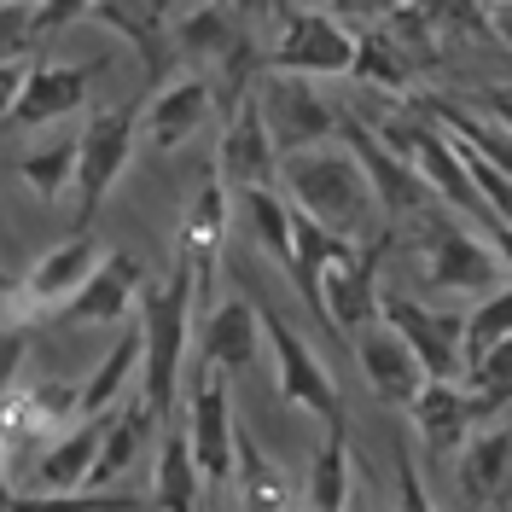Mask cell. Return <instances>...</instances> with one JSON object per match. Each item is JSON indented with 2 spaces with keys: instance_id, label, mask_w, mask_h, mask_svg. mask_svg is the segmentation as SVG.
Instances as JSON below:
<instances>
[{
  "instance_id": "cell-43",
  "label": "cell",
  "mask_w": 512,
  "mask_h": 512,
  "mask_svg": "<svg viewBox=\"0 0 512 512\" xmlns=\"http://www.w3.org/2000/svg\"><path fill=\"white\" fill-rule=\"evenodd\" d=\"M483 239L495 245V256H501V268H507V280H512V227H489Z\"/></svg>"
},
{
  "instance_id": "cell-26",
  "label": "cell",
  "mask_w": 512,
  "mask_h": 512,
  "mask_svg": "<svg viewBox=\"0 0 512 512\" xmlns=\"http://www.w3.org/2000/svg\"><path fill=\"white\" fill-rule=\"evenodd\" d=\"M350 30H355V64H350L355 82L384 88V94H408L414 76H419V64L390 41V30H384V24H350Z\"/></svg>"
},
{
  "instance_id": "cell-17",
  "label": "cell",
  "mask_w": 512,
  "mask_h": 512,
  "mask_svg": "<svg viewBox=\"0 0 512 512\" xmlns=\"http://www.w3.org/2000/svg\"><path fill=\"white\" fill-rule=\"evenodd\" d=\"M140 286H146V268L128 251H105L94 268V280L76 291L53 320L64 326H105V320H123L134 303H140Z\"/></svg>"
},
{
  "instance_id": "cell-14",
  "label": "cell",
  "mask_w": 512,
  "mask_h": 512,
  "mask_svg": "<svg viewBox=\"0 0 512 512\" xmlns=\"http://www.w3.org/2000/svg\"><path fill=\"white\" fill-rule=\"evenodd\" d=\"M379 245H361L355 256L344 262H332L326 268V280H320V309H326V326H338V332H367L373 320H379Z\"/></svg>"
},
{
  "instance_id": "cell-2",
  "label": "cell",
  "mask_w": 512,
  "mask_h": 512,
  "mask_svg": "<svg viewBox=\"0 0 512 512\" xmlns=\"http://www.w3.org/2000/svg\"><path fill=\"white\" fill-rule=\"evenodd\" d=\"M280 187H286L291 210H303L326 233H338L350 245H379V233H384L379 204H373V187H367L361 163L344 152V140L315 146L303 158H286L280 163Z\"/></svg>"
},
{
  "instance_id": "cell-23",
  "label": "cell",
  "mask_w": 512,
  "mask_h": 512,
  "mask_svg": "<svg viewBox=\"0 0 512 512\" xmlns=\"http://www.w3.org/2000/svg\"><path fill=\"white\" fill-rule=\"evenodd\" d=\"M146 425H163V419L146 408V396H140V384H134L123 402L105 414V443H99V460H94V489H111V483L134 466V454L146 443Z\"/></svg>"
},
{
  "instance_id": "cell-36",
  "label": "cell",
  "mask_w": 512,
  "mask_h": 512,
  "mask_svg": "<svg viewBox=\"0 0 512 512\" xmlns=\"http://www.w3.org/2000/svg\"><path fill=\"white\" fill-rule=\"evenodd\" d=\"M35 47V30H30V6L6 0L0 6V70L6 64H24V53Z\"/></svg>"
},
{
  "instance_id": "cell-21",
  "label": "cell",
  "mask_w": 512,
  "mask_h": 512,
  "mask_svg": "<svg viewBox=\"0 0 512 512\" xmlns=\"http://www.w3.org/2000/svg\"><path fill=\"white\" fill-rule=\"evenodd\" d=\"M227 222H233V192L222 187V181H204V187L192 192L187 216H181V251L192 262V280H198V291L216 280V256H222V239H227Z\"/></svg>"
},
{
  "instance_id": "cell-27",
  "label": "cell",
  "mask_w": 512,
  "mask_h": 512,
  "mask_svg": "<svg viewBox=\"0 0 512 512\" xmlns=\"http://www.w3.org/2000/svg\"><path fill=\"white\" fill-rule=\"evenodd\" d=\"M350 431H326V443L315 448V466L303 478L297 512H350Z\"/></svg>"
},
{
  "instance_id": "cell-10",
  "label": "cell",
  "mask_w": 512,
  "mask_h": 512,
  "mask_svg": "<svg viewBox=\"0 0 512 512\" xmlns=\"http://www.w3.org/2000/svg\"><path fill=\"white\" fill-rule=\"evenodd\" d=\"M192 373V390H187V448H192V466H198V478L210 483H227L233 478V431H239V419H233V396H227L222 373H210V367H187Z\"/></svg>"
},
{
  "instance_id": "cell-31",
  "label": "cell",
  "mask_w": 512,
  "mask_h": 512,
  "mask_svg": "<svg viewBox=\"0 0 512 512\" xmlns=\"http://www.w3.org/2000/svg\"><path fill=\"white\" fill-rule=\"evenodd\" d=\"M88 18L134 41L140 53H163L169 41V6H134V0H88Z\"/></svg>"
},
{
  "instance_id": "cell-15",
  "label": "cell",
  "mask_w": 512,
  "mask_h": 512,
  "mask_svg": "<svg viewBox=\"0 0 512 512\" xmlns=\"http://www.w3.org/2000/svg\"><path fill=\"white\" fill-rule=\"evenodd\" d=\"M88 82L94 70L88 64H64V59H35L24 76V94L12 105V123L18 128H53L64 117H76L88 105Z\"/></svg>"
},
{
  "instance_id": "cell-22",
  "label": "cell",
  "mask_w": 512,
  "mask_h": 512,
  "mask_svg": "<svg viewBox=\"0 0 512 512\" xmlns=\"http://www.w3.org/2000/svg\"><path fill=\"white\" fill-rule=\"evenodd\" d=\"M169 35L187 59H204L216 70L239 53H251V35L227 6H169Z\"/></svg>"
},
{
  "instance_id": "cell-34",
  "label": "cell",
  "mask_w": 512,
  "mask_h": 512,
  "mask_svg": "<svg viewBox=\"0 0 512 512\" xmlns=\"http://www.w3.org/2000/svg\"><path fill=\"white\" fill-rule=\"evenodd\" d=\"M146 507L140 495H117V489H88V495H18L12 512H134Z\"/></svg>"
},
{
  "instance_id": "cell-9",
  "label": "cell",
  "mask_w": 512,
  "mask_h": 512,
  "mask_svg": "<svg viewBox=\"0 0 512 512\" xmlns=\"http://www.w3.org/2000/svg\"><path fill=\"white\" fill-rule=\"evenodd\" d=\"M338 140H344V152L361 163V175H367V187H373V204H379V222H408V216L419 222V216L437 204L431 187L419 181V169L408 158H396L367 117H344V134H338Z\"/></svg>"
},
{
  "instance_id": "cell-7",
  "label": "cell",
  "mask_w": 512,
  "mask_h": 512,
  "mask_svg": "<svg viewBox=\"0 0 512 512\" xmlns=\"http://www.w3.org/2000/svg\"><path fill=\"white\" fill-rule=\"evenodd\" d=\"M256 315H262V350L274 355L280 396L297 402V408H309L315 419H326V431H344V396H338L332 373L320 367V355L309 350V338L297 326H286V315L274 303H262V297H256Z\"/></svg>"
},
{
  "instance_id": "cell-46",
  "label": "cell",
  "mask_w": 512,
  "mask_h": 512,
  "mask_svg": "<svg viewBox=\"0 0 512 512\" xmlns=\"http://www.w3.org/2000/svg\"><path fill=\"white\" fill-rule=\"evenodd\" d=\"M350 512H373V507H367V501H350Z\"/></svg>"
},
{
  "instance_id": "cell-19",
  "label": "cell",
  "mask_w": 512,
  "mask_h": 512,
  "mask_svg": "<svg viewBox=\"0 0 512 512\" xmlns=\"http://www.w3.org/2000/svg\"><path fill=\"white\" fill-rule=\"evenodd\" d=\"M94 268H99V245L88 239V233H70L64 245H53V251L41 256L30 274H24L18 297H24L30 309H47V315H59L64 303H70L76 291L94 280Z\"/></svg>"
},
{
  "instance_id": "cell-4",
  "label": "cell",
  "mask_w": 512,
  "mask_h": 512,
  "mask_svg": "<svg viewBox=\"0 0 512 512\" xmlns=\"http://www.w3.org/2000/svg\"><path fill=\"white\" fill-rule=\"evenodd\" d=\"M274 12V47H268V70L280 76H350L355 64V30L332 12V6H268Z\"/></svg>"
},
{
  "instance_id": "cell-1",
  "label": "cell",
  "mask_w": 512,
  "mask_h": 512,
  "mask_svg": "<svg viewBox=\"0 0 512 512\" xmlns=\"http://www.w3.org/2000/svg\"><path fill=\"white\" fill-rule=\"evenodd\" d=\"M192 309H198V280H192V262L175 256L169 280L163 286H140L134 303V326H140V396L158 419H169L181 384H187V361H192Z\"/></svg>"
},
{
  "instance_id": "cell-12",
  "label": "cell",
  "mask_w": 512,
  "mask_h": 512,
  "mask_svg": "<svg viewBox=\"0 0 512 512\" xmlns=\"http://www.w3.org/2000/svg\"><path fill=\"white\" fill-rule=\"evenodd\" d=\"M222 105L210 94V76H175V82H163L158 94L140 105V140L152 146V152H181L198 128L210 123Z\"/></svg>"
},
{
  "instance_id": "cell-33",
  "label": "cell",
  "mask_w": 512,
  "mask_h": 512,
  "mask_svg": "<svg viewBox=\"0 0 512 512\" xmlns=\"http://www.w3.org/2000/svg\"><path fill=\"white\" fill-rule=\"evenodd\" d=\"M507 338H512V286L495 291V297H483V303H472V315H466V373L489 350H501Z\"/></svg>"
},
{
  "instance_id": "cell-39",
  "label": "cell",
  "mask_w": 512,
  "mask_h": 512,
  "mask_svg": "<svg viewBox=\"0 0 512 512\" xmlns=\"http://www.w3.org/2000/svg\"><path fill=\"white\" fill-rule=\"evenodd\" d=\"M18 367H24V332H0V396L12 390Z\"/></svg>"
},
{
  "instance_id": "cell-42",
  "label": "cell",
  "mask_w": 512,
  "mask_h": 512,
  "mask_svg": "<svg viewBox=\"0 0 512 512\" xmlns=\"http://www.w3.org/2000/svg\"><path fill=\"white\" fill-rule=\"evenodd\" d=\"M483 12H489V30L512 47V0H501V6H483Z\"/></svg>"
},
{
  "instance_id": "cell-44",
  "label": "cell",
  "mask_w": 512,
  "mask_h": 512,
  "mask_svg": "<svg viewBox=\"0 0 512 512\" xmlns=\"http://www.w3.org/2000/svg\"><path fill=\"white\" fill-rule=\"evenodd\" d=\"M18 489H12V472H6V437H0V512H12Z\"/></svg>"
},
{
  "instance_id": "cell-8",
  "label": "cell",
  "mask_w": 512,
  "mask_h": 512,
  "mask_svg": "<svg viewBox=\"0 0 512 512\" xmlns=\"http://www.w3.org/2000/svg\"><path fill=\"white\" fill-rule=\"evenodd\" d=\"M379 320L414 350V361L425 367L431 384L466 379V315H443V309H425L402 291H384Z\"/></svg>"
},
{
  "instance_id": "cell-20",
  "label": "cell",
  "mask_w": 512,
  "mask_h": 512,
  "mask_svg": "<svg viewBox=\"0 0 512 512\" xmlns=\"http://www.w3.org/2000/svg\"><path fill=\"white\" fill-rule=\"evenodd\" d=\"M99 443H105V419H76V425H64V437L35 460L30 495H88V489H94Z\"/></svg>"
},
{
  "instance_id": "cell-24",
  "label": "cell",
  "mask_w": 512,
  "mask_h": 512,
  "mask_svg": "<svg viewBox=\"0 0 512 512\" xmlns=\"http://www.w3.org/2000/svg\"><path fill=\"white\" fill-rule=\"evenodd\" d=\"M460 489L466 501H501L512 489V425H483L472 443L460 448Z\"/></svg>"
},
{
  "instance_id": "cell-45",
  "label": "cell",
  "mask_w": 512,
  "mask_h": 512,
  "mask_svg": "<svg viewBox=\"0 0 512 512\" xmlns=\"http://www.w3.org/2000/svg\"><path fill=\"white\" fill-rule=\"evenodd\" d=\"M12 291H18V286H12V280H6V274H0V297H12Z\"/></svg>"
},
{
  "instance_id": "cell-41",
  "label": "cell",
  "mask_w": 512,
  "mask_h": 512,
  "mask_svg": "<svg viewBox=\"0 0 512 512\" xmlns=\"http://www.w3.org/2000/svg\"><path fill=\"white\" fill-rule=\"evenodd\" d=\"M478 105H483V111H489V117H495V123H501V128L512 134V82H495V88H483Z\"/></svg>"
},
{
  "instance_id": "cell-37",
  "label": "cell",
  "mask_w": 512,
  "mask_h": 512,
  "mask_svg": "<svg viewBox=\"0 0 512 512\" xmlns=\"http://www.w3.org/2000/svg\"><path fill=\"white\" fill-rule=\"evenodd\" d=\"M396 512H437V501H431V489L419 478L408 443H396Z\"/></svg>"
},
{
  "instance_id": "cell-35",
  "label": "cell",
  "mask_w": 512,
  "mask_h": 512,
  "mask_svg": "<svg viewBox=\"0 0 512 512\" xmlns=\"http://www.w3.org/2000/svg\"><path fill=\"white\" fill-rule=\"evenodd\" d=\"M24 419L41 425V431H53V425H64V419H82L76 384H35L30 396H24Z\"/></svg>"
},
{
  "instance_id": "cell-6",
  "label": "cell",
  "mask_w": 512,
  "mask_h": 512,
  "mask_svg": "<svg viewBox=\"0 0 512 512\" xmlns=\"http://www.w3.org/2000/svg\"><path fill=\"white\" fill-rule=\"evenodd\" d=\"M134 140H140V111L134 105H111L94 111L88 123L76 128V227H88L99 216V204L111 198V187L123 181L128 158H134Z\"/></svg>"
},
{
  "instance_id": "cell-5",
  "label": "cell",
  "mask_w": 512,
  "mask_h": 512,
  "mask_svg": "<svg viewBox=\"0 0 512 512\" xmlns=\"http://www.w3.org/2000/svg\"><path fill=\"white\" fill-rule=\"evenodd\" d=\"M256 105H262V123H268V134H274L280 163L303 158V152H315V146H332V140L344 134V117H350V111H338L332 99L320 94L315 82L280 76V70H262Z\"/></svg>"
},
{
  "instance_id": "cell-30",
  "label": "cell",
  "mask_w": 512,
  "mask_h": 512,
  "mask_svg": "<svg viewBox=\"0 0 512 512\" xmlns=\"http://www.w3.org/2000/svg\"><path fill=\"white\" fill-rule=\"evenodd\" d=\"M239 216H245V233H251L256 251L291 274V204H286V192L280 187L239 192Z\"/></svg>"
},
{
  "instance_id": "cell-18",
  "label": "cell",
  "mask_w": 512,
  "mask_h": 512,
  "mask_svg": "<svg viewBox=\"0 0 512 512\" xmlns=\"http://www.w3.org/2000/svg\"><path fill=\"white\" fill-rule=\"evenodd\" d=\"M408 419H414V431L425 437L431 454H460V448L483 431L489 414L478 408V396H472L466 384H425L419 402L408 408Z\"/></svg>"
},
{
  "instance_id": "cell-29",
  "label": "cell",
  "mask_w": 512,
  "mask_h": 512,
  "mask_svg": "<svg viewBox=\"0 0 512 512\" xmlns=\"http://www.w3.org/2000/svg\"><path fill=\"white\" fill-rule=\"evenodd\" d=\"M233 460H239V501L245 512H291V489H286V466H274L256 437L245 431V419H239V431H233Z\"/></svg>"
},
{
  "instance_id": "cell-40",
  "label": "cell",
  "mask_w": 512,
  "mask_h": 512,
  "mask_svg": "<svg viewBox=\"0 0 512 512\" xmlns=\"http://www.w3.org/2000/svg\"><path fill=\"white\" fill-rule=\"evenodd\" d=\"M24 76H30V64H6L0 70V123H12V105L24 94Z\"/></svg>"
},
{
  "instance_id": "cell-13",
  "label": "cell",
  "mask_w": 512,
  "mask_h": 512,
  "mask_svg": "<svg viewBox=\"0 0 512 512\" xmlns=\"http://www.w3.org/2000/svg\"><path fill=\"white\" fill-rule=\"evenodd\" d=\"M256 355H262V315H256V297H227V303H216V309L204 315L187 367L245 373Z\"/></svg>"
},
{
  "instance_id": "cell-25",
  "label": "cell",
  "mask_w": 512,
  "mask_h": 512,
  "mask_svg": "<svg viewBox=\"0 0 512 512\" xmlns=\"http://www.w3.org/2000/svg\"><path fill=\"white\" fill-rule=\"evenodd\" d=\"M140 355H146L140 326H123V338L105 350V361L76 384V396H82V419H105L128 396V384H140V379H134V373H140Z\"/></svg>"
},
{
  "instance_id": "cell-16",
  "label": "cell",
  "mask_w": 512,
  "mask_h": 512,
  "mask_svg": "<svg viewBox=\"0 0 512 512\" xmlns=\"http://www.w3.org/2000/svg\"><path fill=\"white\" fill-rule=\"evenodd\" d=\"M355 367H361V379L373 384V396H384V402H396V408H414L419 390H425V367L414 361V350L384 326V320H373L367 332H355Z\"/></svg>"
},
{
  "instance_id": "cell-38",
  "label": "cell",
  "mask_w": 512,
  "mask_h": 512,
  "mask_svg": "<svg viewBox=\"0 0 512 512\" xmlns=\"http://www.w3.org/2000/svg\"><path fill=\"white\" fill-rule=\"evenodd\" d=\"M76 18H88V0H53V6H30V30H35V41H47V35L70 30Z\"/></svg>"
},
{
  "instance_id": "cell-32",
  "label": "cell",
  "mask_w": 512,
  "mask_h": 512,
  "mask_svg": "<svg viewBox=\"0 0 512 512\" xmlns=\"http://www.w3.org/2000/svg\"><path fill=\"white\" fill-rule=\"evenodd\" d=\"M18 175H24V187L35 192V198H64V192H76V140H59V146H35V152H24V163H18Z\"/></svg>"
},
{
  "instance_id": "cell-3",
  "label": "cell",
  "mask_w": 512,
  "mask_h": 512,
  "mask_svg": "<svg viewBox=\"0 0 512 512\" xmlns=\"http://www.w3.org/2000/svg\"><path fill=\"white\" fill-rule=\"evenodd\" d=\"M419 268H425V286L431 291H472V297H495V291H507V268H501V256L495 245L483 239L472 222H460L454 210L443 204H431L425 216H419Z\"/></svg>"
},
{
  "instance_id": "cell-11",
  "label": "cell",
  "mask_w": 512,
  "mask_h": 512,
  "mask_svg": "<svg viewBox=\"0 0 512 512\" xmlns=\"http://www.w3.org/2000/svg\"><path fill=\"white\" fill-rule=\"evenodd\" d=\"M216 181H222L233 198L239 192H262L280 187V152H274V134L262 123V105L239 99L222 123V146H216Z\"/></svg>"
},
{
  "instance_id": "cell-28",
  "label": "cell",
  "mask_w": 512,
  "mask_h": 512,
  "mask_svg": "<svg viewBox=\"0 0 512 512\" xmlns=\"http://www.w3.org/2000/svg\"><path fill=\"white\" fill-rule=\"evenodd\" d=\"M198 507H204V478L192 466L187 431H163L158 478H152V512H198Z\"/></svg>"
}]
</instances>
